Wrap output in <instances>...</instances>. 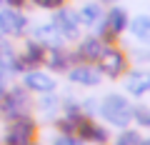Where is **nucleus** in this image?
<instances>
[{
  "mask_svg": "<svg viewBox=\"0 0 150 145\" xmlns=\"http://www.w3.org/2000/svg\"><path fill=\"white\" fill-rule=\"evenodd\" d=\"M30 3H35L43 10H58V8H63V0H30Z\"/></svg>",
  "mask_w": 150,
  "mask_h": 145,
  "instance_id": "nucleus-20",
  "label": "nucleus"
},
{
  "mask_svg": "<svg viewBox=\"0 0 150 145\" xmlns=\"http://www.w3.org/2000/svg\"><path fill=\"white\" fill-rule=\"evenodd\" d=\"M108 48V43L98 35H88L85 40H80L78 50H75V60H83V63H98V58L103 55V50Z\"/></svg>",
  "mask_w": 150,
  "mask_h": 145,
  "instance_id": "nucleus-11",
  "label": "nucleus"
},
{
  "mask_svg": "<svg viewBox=\"0 0 150 145\" xmlns=\"http://www.w3.org/2000/svg\"><path fill=\"white\" fill-rule=\"evenodd\" d=\"M53 145H78V143H75L73 135H60V138H55Z\"/></svg>",
  "mask_w": 150,
  "mask_h": 145,
  "instance_id": "nucleus-21",
  "label": "nucleus"
},
{
  "mask_svg": "<svg viewBox=\"0 0 150 145\" xmlns=\"http://www.w3.org/2000/svg\"><path fill=\"white\" fill-rule=\"evenodd\" d=\"M68 80L78 83V85H85V88H95V85H100L103 73L98 68H93L90 63H80V65H73L68 70Z\"/></svg>",
  "mask_w": 150,
  "mask_h": 145,
  "instance_id": "nucleus-10",
  "label": "nucleus"
},
{
  "mask_svg": "<svg viewBox=\"0 0 150 145\" xmlns=\"http://www.w3.org/2000/svg\"><path fill=\"white\" fill-rule=\"evenodd\" d=\"M33 40H38V43L45 45V48H58V45H63V35L53 28V23L35 25L33 28Z\"/></svg>",
  "mask_w": 150,
  "mask_h": 145,
  "instance_id": "nucleus-14",
  "label": "nucleus"
},
{
  "mask_svg": "<svg viewBox=\"0 0 150 145\" xmlns=\"http://www.w3.org/2000/svg\"><path fill=\"white\" fill-rule=\"evenodd\" d=\"M10 3V8H23L25 3H30V0H8Z\"/></svg>",
  "mask_w": 150,
  "mask_h": 145,
  "instance_id": "nucleus-23",
  "label": "nucleus"
},
{
  "mask_svg": "<svg viewBox=\"0 0 150 145\" xmlns=\"http://www.w3.org/2000/svg\"><path fill=\"white\" fill-rule=\"evenodd\" d=\"M103 8L100 3H85V5L80 8V13H78V18H80V25H98V23L103 20Z\"/></svg>",
  "mask_w": 150,
  "mask_h": 145,
  "instance_id": "nucleus-17",
  "label": "nucleus"
},
{
  "mask_svg": "<svg viewBox=\"0 0 150 145\" xmlns=\"http://www.w3.org/2000/svg\"><path fill=\"white\" fill-rule=\"evenodd\" d=\"M98 70H100L103 75H108V78H120L125 70H128V58H125L123 50L108 45V48L103 50V55L98 58Z\"/></svg>",
  "mask_w": 150,
  "mask_h": 145,
  "instance_id": "nucleus-5",
  "label": "nucleus"
},
{
  "mask_svg": "<svg viewBox=\"0 0 150 145\" xmlns=\"http://www.w3.org/2000/svg\"><path fill=\"white\" fill-rule=\"evenodd\" d=\"M45 55H48V48L45 45H40L38 40H28L25 50H23V55H18L23 63V68L30 70V68H38V65L45 63Z\"/></svg>",
  "mask_w": 150,
  "mask_h": 145,
  "instance_id": "nucleus-12",
  "label": "nucleus"
},
{
  "mask_svg": "<svg viewBox=\"0 0 150 145\" xmlns=\"http://www.w3.org/2000/svg\"><path fill=\"white\" fill-rule=\"evenodd\" d=\"M75 135L83 138V140H90V143H98V145L108 143V130L103 125H98L95 120L85 118V115H80V118L75 120Z\"/></svg>",
  "mask_w": 150,
  "mask_h": 145,
  "instance_id": "nucleus-8",
  "label": "nucleus"
},
{
  "mask_svg": "<svg viewBox=\"0 0 150 145\" xmlns=\"http://www.w3.org/2000/svg\"><path fill=\"white\" fill-rule=\"evenodd\" d=\"M100 115L115 128H128L133 120V105L125 95L120 93H110L100 100Z\"/></svg>",
  "mask_w": 150,
  "mask_h": 145,
  "instance_id": "nucleus-1",
  "label": "nucleus"
},
{
  "mask_svg": "<svg viewBox=\"0 0 150 145\" xmlns=\"http://www.w3.org/2000/svg\"><path fill=\"white\" fill-rule=\"evenodd\" d=\"M128 20L130 18H128V13L123 8H110V13H105L103 20L98 23V38H103L105 43L115 40L120 33L128 30Z\"/></svg>",
  "mask_w": 150,
  "mask_h": 145,
  "instance_id": "nucleus-3",
  "label": "nucleus"
},
{
  "mask_svg": "<svg viewBox=\"0 0 150 145\" xmlns=\"http://www.w3.org/2000/svg\"><path fill=\"white\" fill-rule=\"evenodd\" d=\"M73 60H75V55L68 53L63 45H58V48H48V55H45V63H48L53 70H70V68H73Z\"/></svg>",
  "mask_w": 150,
  "mask_h": 145,
  "instance_id": "nucleus-15",
  "label": "nucleus"
},
{
  "mask_svg": "<svg viewBox=\"0 0 150 145\" xmlns=\"http://www.w3.org/2000/svg\"><path fill=\"white\" fill-rule=\"evenodd\" d=\"M28 30V18L20 8H0V35H23Z\"/></svg>",
  "mask_w": 150,
  "mask_h": 145,
  "instance_id": "nucleus-7",
  "label": "nucleus"
},
{
  "mask_svg": "<svg viewBox=\"0 0 150 145\" xmlns=\"http://www.w3.org/2000/svg\"><path fill=\"white\" fill-rule=\"evenodd\" d=\"M0 115L8 120L23 118V115H30V95H28V88H10L0 93Z\"/></svg>",
  "mask_w": 150,
  "mask_h": 145,
  "instance_id": "nucleus-2",
  "label": "nucleus"
},
{
  "mask_svg": "<svg viewBox=\"0 0 150 145\" xmlns=\"http://www.w3.org/2000/svg\"><path fill=\"white\" fill-rule=\"evenodd\" d=\"M0 3H3V0H0Z\"/></svg>",
  "mask_w": 150,
  "mask_h": 145,
  "instance_id": "nucleus-26",
  "label": "nucleus"
},
{
  "mask_svg": "<svg viewBox=\"0 0 150 145\" xmlns=\"http://www.w3.org/2000/svg\"><path fill=\"white\" fill-rule=\"evenodd\" d=\"M143 145H150V140H143Z\"/></svg>",
  "mask_w": 150,
  "mask_h": 145,
  "instance_id": "nucleus-24",
  "label": "nucleus"
},
{
  "mask_svg": "<svg viewBox=\"0 0 150 145\" xmlns=\"http://www.w3.org/2000/svg\"><path fill=\"white\" fill-rule=\"evenodd\" d=\"M128 30L135 40L150 43V15H135L133 20H128Z\"/></svg>",
  "mask_w": 150,
  "mask_h": 145,
  "instance_id": "nucleus-16",
  "label": "nucleus"
},
{
  "mask_svg": "<svg viewBox=\"0 0 150 145\" xmlns=\"http://www.w3.org/2000/svg\"><path fill=\"white\" fill-rule=\"evenodd\" d=\"M115 145H143V135L138 130H123L115 138Z\"/></svg>",
  "mask_w": 150,
  "mask_h": 145,
  "instance_id": "nucleus-18",
  "label": "nucleus"
},
{
  "mask_svg": "<svg viewBox=\"0 0 150 145\" xmlns=\"http://www.w3.org/2000/svg\"><path fill=\"white\" fill-rule=\"evenodd\" d=\"M105 3H112V0H105Z\"/></svg>",
  "mask_w": 150,
  "mask_h": 145,
  "instance_id": "nucleus-25",
  "label": "nucleus"
},
{
  "mask_svg": "<svg viewBox=\"0 0 150 145\" xmlns=\"http://www.w3.org/2000/svg\"><path fill=\"white\" fill-rule=\"evenodd\" d=\"M133 120L138 125H143V128H150V108H145V105L133 108Z\"/></svg>",
  "mask_w": 150,
  "mask_h": 145,
  "instance_id": "nucleus-19",
  "label": "nucleus"
},
{
  "mask_svg": "<svg viewBox=\"0 0 150 145\" xmlns=\"http://www.w3.org/2000/svg\"><path fill=\"white\" fill-rule=\"evenodd\" d=\"M30 145H33V143H30Z\"/></svg>",
  "mask_w": 150,
  "mask_h": 145,
  "instance_id": "nucleus-27",
  "label": "nucleus"
},
{
  "mask_svg": "<svg viewBox=\"0 0 150 145\" xmlns=\"http://www.w3.org/2000/svg\"><path fill=\"white\" fill-rule=\"evenodd\" d=\"M10 53H13L10 43L5 40V35H0V55H10Z\"/></svg>",
  "mask_w": 150,
  "mask_h": 145,
  "instance_id": "nucleus-22",
  "label": "nucleus"
},
{
  "mask_svg": "<svg viewBox=\"0 0 150 145\" xmlns=\"http://www.w3.org/2000/svg\"><path fill=\"white\" fill-rule=\"evenodd\" d=\"M125 90L133 98H143L150 93V73H143V70H133L128 78H125Z\"/></svg>",
  "mask_w": 150,
  "mask_h": 145,
  "instance_id": "nucleus-13",
  "label": "nucleus"
},
{
  "mask_svg": "<svg viewBox=\"0 0 150 145\" xmlns=\"http://www.w3.org/2000/svg\"><path fill=\"white\" fill-rule=\"evenodd\" d=\"M53 28L63 35V40H75L78 38V33H80V18H78V13H73L70 8H58V10H53Z\"/></svg>",
  "mask_w": 150,
  "mask_h": 145,
  "instance_id": "nucleus-6",
  "label": "nucleus"
},
{
  "mask_svg": "<svg viewBox=\"0 0 150 145\" xmlns=\"http://www.w3.org/2000/svg\"><path fill=\"white\" fill-rule=\"evenodd\" d=\"M23 85L33 93H40V95H48V93L55 90V78L43 73V70H25L23 73Z\"/></svg>",
  "mask_w": 150,
  "mask_h": 145,
  "instance_id": "nucleus-9",
  "label": "nucleus"
},
{
  "mask_svg": "<svg viewBox=\"0 0 150 145\" xmlns=\"http://www.w3.org/2000/svg\"><path fill=\"white\" fill-rule=\"evenodd\" d=\"M35 130H38V125L30 115L10 120L8 133H5V145H30L33 138H35Z\"/></svg>",
  "mask_w": 150,
  "mask_h": 145,
  "instance_id": "nucleus-4",
  "label": "nucleus"
}]
</instances>
